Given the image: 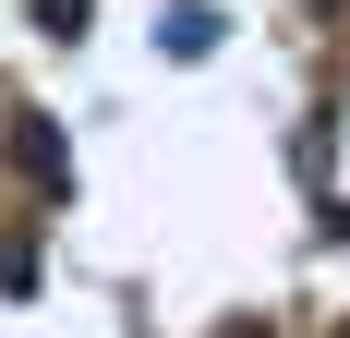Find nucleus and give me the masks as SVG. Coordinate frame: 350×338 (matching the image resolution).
Wrapping results in <instances>:
<instances>
[{"label":"nucleus","instance_id":"nucleus-1","mask_svg":"<svg viewBox=\"0 0 350 338\" xmlns=\"http://www.w3.org/2000/svg\"><path fill=\"white\" fill-rule=\"evenodd\" d=\"M157 36H170L181 61H193V49H217V12H206V0H181V25H157Z\"/></svg>","mask_w":350,"mask_h":338}]
</instances>
